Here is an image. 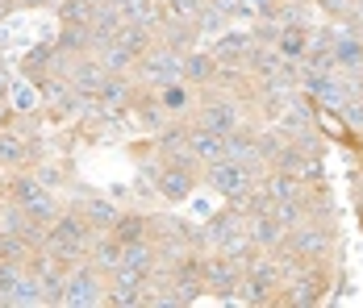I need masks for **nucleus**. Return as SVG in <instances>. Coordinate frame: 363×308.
Wrapping results in <instances>:
<instances>
[{
  "label": "nucleus",
  "instance_id": "0eeeda50",
  "mask_svg": "<svg viewBox=\"0 0 363 308\" xmlns=\"http://www.w3.org/2000/svg\"><path fill=\"white\" fill-rule=\"evenodd\" d=\"M159 196L163 200H184V196H192V171H188V163H167L163 171H159Z\"/></svg>",
  "mask_w": 363,
  "mask_h": 308
},
{
  "label": "nucleus",
  "instance_id": "4c0bfd02",
  "mask_svg": "<svg viewBox=\"0 0 363 308\" xmlns=\"http://www.w3.org/2000/svg\"><path fill=\"white\" fill-rule=\"evenodd\" d=\"M88 4H109V0H88Z\"/></svg>",
  "mask_w": 363,
  "mask_h": 308
},
{
  "label": "nucleus",
  "instance_id": "f257e3e1",
  "mask_svg": "<svg viewBox=\"0 0 363 308\" xmlns=\"http://www.w3.org/2000/svg\"><path fill=\"white\" fill-rule=\"evenodd\" d=\"M9 200L13 205H21L34 221H42V225H50L55 217H59V200H55V188H46L38 175H13L9 179Z\"/></svg>",
  "mask_w": 363,
  "mask_h": 308
},
{
  "label": "nucleus",
  "instance_id": "f8f14e48",
  "mask_svg": "<svg viewBox=\"0 0 363 308\" xmlns=\"http://www.w3.org/2000/svg\"><path fill=\"white\" fill-rule=\"evenodd\" d=\"M334 234H330V225H305V229H296L289 238V246L296 254H326Z\"/></svg>",
  "mask_w": 363,
  "mask_h": 308
},
{
  "label": "nucleus",
  "instance_id": "f3484780",
  "mask_svg": "<svg viewBox=\"0 0 363 308\" xmlns=\"http://www.w3.org/2000/svg\"><path fill=\"white\" fill-rule=\"evenodd\" d=\"M30 254H34V241L26 238V234H17V229H4V234H0V258H9V263H30Z\"/></svg>",
  "mask_w": 363,
  "mask_h": 308
},
{
  "label": "nucleus",
  "instance_id": "9b49d317",
  "mask_svg": "<svg viewBox=\"0 0 363 308\" xmlns=\"http://www.w3.org/2000/svg\"><path fill=\"white\" fill-rule=\"evenodd\" d=\"M247 238H251V246H267V250H272V246H280V241L289 238V229L276 221V212H255Z\"/></svg>",
  "mask_w": 363,
  "mask_h": 308
},
{
  "label": "nucleus",
  "instance_id": "c9c22d12",
  "mask_svg": "<svg viewBox=\"0 0 363 308\" xmlns=\"http://www.w3.org/2000/svg\"><path fill=\"white\" fill-rule=\"evenodd\" d=\"M9 88H13V79H9V75L0 71V101H9Z\"/></svg>",
  "mask_w": 363,
  "mask_h": 308
},
{
  "label": "nucleus",
  "instance_id": "72a5a7b5",
  "mask_svg": "<svg viewBox=\"0 0 363 308\" xmlns=\"http://www.w3.org/2000/svg\"><path fill=\"white\" fill-rule=\"evenodd\" d=\"M322 8H326V13H347L351 0H322Z\"/></svg>",
  "mask_w": 363,
  "mask_h": 308
},
{
  "label": "nucleus",
  "instance_id": "7ed1b4c3",
  "mask_svg": "<svg viewBox=\"0 0 363 308\" xmlns=\"http://www.w3.org/2000/svg\"><path fill=\"white\" fill-rule=\"evenodd\" d=\"M138 71H143L146 84H155V88L176 84V79H180V50H172V46H163V50H146L143 59H138Z\"/></svg>",
  "mask_w": 363,
  "mask_h": 308
},
{
  "label": "nucleus",
  "instance_id": "aec40b11",
  "mask_svg": "<svg viewBox=\"0 0 363 308\" xmlns=\"http://www.w3.org/2000/svg\"><path fill=\"white\" fill-rule=\"evenodd\" d=\"M180 75H184V79H196V84H201V79L218 75V67H213V59H209V55H201V50H188V55L180 59Z\"/></svg>",
  "mask_w": 363,
  "mask_h": 308
},
{
  "label": "nucleus",
  "instance_id": "b1692460",
  "mask_svg": "<svg viewBox=\"0 0 363 308\" xmlns=\"http://www.w3.org/2000/svg\"><path fill=\"white\" fill-rule=\"evenodd\" d=\"M309 88L318 92V101H326V104H342L347 101L342 84H334V79H326V75H309Z\"/></svg>",
  "mask_w": 363,
  "mask_h": 308
},
{
  "label": "nucleus",
  "instance_id": "2eb2a0df",
  "mask_svg": "<svg viewBox=\"0 0 363 308\" xmlns=\"http://www.w3.org/2000/svg\"><path fill=\"white\" fill-rule=\"evenodd\" d=\"M96 101H101V113H121V108L130 104V84H125L121 75H109V79L101 84Z\"/></svg>",
  "mask_w": 363,
  "mask_h": 308
},
{
  "label": "nucleus",
  "instance_id": "39448f33",
  "mask_svg": "<svg viewBox=\"0 0 363 308\" xmlns=\"http://www.w3.org/2000/svg\"><path fill=\"white\" fill-rule=\"evenodd\" d=\"M72 88L79 92V96H96L101 92V84L109 79V71H105V63L101 59H72Z\"/></svg>",
  "mask_w": 363,
  "mask_h": 308
},
{
  "label": "nucleus",
  "instance_id": "dca6fc26",
  "mask_svg": "<svg viewBox=\"0 0 363 308\" xmlns=\"http://www.w3.org/2000/svg\"><path fill=\"white\" fill-rule=\"evenodd\" d=\"M121 250H125V246H121V241L113 238H96L92 241V250H88V258H92V263H96V267H101V271H117V267H121Z\"/></svg>",
  "mask_w": 363,
  "mask_h": 308
},
{
  "label": "nucleus",
  "instance_id": "2f4dec72",
  "mask_svg": "<svg viewBox=\"0 0 363 308\" xmlns=\"http://www.w3.org/2000/svg\"><path fill=\"white\" fill-rule=\"evenodd\" d=\"M218 55H221V59H225V55H247V38H242V34L221 38V42H218Z\"/></svg>",
  "mask_w": 363,
  "mask_h": 308
},
{
  "label": "nucleus",
  "instance_id": "cd10ccee",
  "mask_svg": "<svg viewBox=\"0 0 363 308\" xmlns=\"http://www.w3.org/2000/svg\"><path fill=\"white\" fill-rule=\"evenodd\" d=\"M163 8H167L172 17H180V21H196V17L205 13L201 0H163Z\"/></svg>",
  "mask_w": 363,
  "mask_h": 308
},
{
  "label": "nucleus",
  "instance_id": "f704fd0d",
  "mask_svg": "<svg viewBox=\"0 0 363 308\" xmlns=\"http://www.w3.org/2000/svg\"><path fill=\"white\" fill-rule=\"evenodd\" d=\"M342 108H347V117H351V121H363V104H351V101H342Z\"/></svg>",
  "mask_w": 363,
  "mask_h": 308
},
{
  "label": "nucleus",
  "instance_id": "393cba45",
  "mask_svg": "<svg viewBox=\"0 0 363 308\" xmlns=\"http://www.w3.org/2000/svg\"><path fill=\"white\" fill-rule=\"evenodd\" d=\"M38 101H42V96H38L34 84H13V88H9V104H13L17 113H30V108H38Z\"/></svg>",
  "mask_w": 363,
  "mask_h": 308
},
{
  "label": "nucleus",
  "instance_id": "20e7f679",
  "mask_svg": "<svg viewBox=\"0 0 363 308\" xmlns=\"http://www.w3.org/2000/svg\"><path fill=\"white\" fill-rule=\"evenodd\" d=\"M209 183L218 188L221 196H234V192L251 188V167L225 154V159H218V163H209Z\"/></svg>",
  "mask_w": 363,
  "mask_h": 308
},
{
  "label": "nucleus",
  "instance_id": "9d476101",
  "mask_svg": "<svg viewBox=\"0 0 363 308\" xmlns=\"http://www.w3.org/2000/svg\"><path fill=\"white\" fill-rule=\"evenodd\" d=\"M188 150H192L196 163H218V159H225V134H213V130L201 125L188 137Z\"/></svg>",
  "mask_w": 363,
  "mask_h": 308
},
{
  "label": "nucleus",
  "instance_id": "a19ab883",
  "mask_svg": "<svg viewBox=\"0 0 363 308\" xmlns=\"http://www.w3.org/2000/svg\"><path fill=\"white\" fill-rule=\"evenodd\" d=\"M0 234H4V225H0Z\"/></svg>",
  "mask_w": 363,
  "mask_h": 308
},
{
  "label": "nucleus",
  "instance_id": "e433bc0d",
  "mask_svg": "<svg viewBox=\"0 0 363 308\" xmlns=\"http://www.w3.org/2000/svg\"><path fill=\"white\" fill-rule=\"evenodd\" d=\"M17 4H26V8H38V4H50V0H17Z\"/></svg>",
  "mask_w": 363,
  "mask_h": 308
},
{
  "label": "nucleus",
  "instance_id": "473e14b6",
  "mask_svg": "<svg viewBox=\"0 0 363 308\" xmlns=\"http://www.w3.org/2000/svg\"><path fill=\"white\" fill-rule=\"evenodd\" d=\"M38 179H42L46 188H63V171H59V167H38Z\"/></svg>",
  "mask_w": 363,
  "mask_h": 308
},
{
  "label": "nucleus",
  "instance_id": "f03ea898",
  "mask_svg": "<svg viewBox=\"0 0 363 308\" xmlns=\"http://www.w3.org/2000/svg\"><path fill=\"white\" fill-rule=\"evenodd\" d=\"M105 300V283H101V267H72L67 271V300L72 308H92Z\"/></svg>",
  "mask_w": 363,
  "mask_h": 308
},
{
  "label": "nucleus",
  "instance_id": "423d86ee",
  "mask_svg": "<svg viewBox=\"0 0 363 308\" xmlns=\"http://www.w3.org/2000/svg\"><path fill=\"white\" fill-rule=\"evenodd\" d=\"M238 279H242V267H238L234 254H225V258H209V263H205V283H209L213 292H221V296H234Z\"/></svg>",
  "mask_w": 363,
  "mask_h": 308
},
{
  "label": "nucleus",
  "instance_id": "a211bd4d",
  "mask_svg": "<svg viewBox=\"0 0 363 308\" xmlns=\"http://www.w3.org/2000/svg\"><path fill=\"white\" fill-rule=\"evenodd\" d=\"M9 304H46V292H42V279L26 271L21 279H17V287L9 292Z\"/></svg>",
  "mask_w": 363,
  "mask_h": 308
},
{
  "label": "nucleus",
  "instance_id": "6ab92c4d",
  "mask_svg": "<svg viewBox=\"0 0 363 308\" xmlns=\"http://www.w3.org/2000/svg\"><path fill=\"white\" fill-rule=\"evenodd\" d=\"M146 225H150V221H146V217H138V212H134V217H125V212H121V217H117V225H113L109 234L121 241V246H130V241H146Z\"/></svg>",
  "mask_w": 363,
  "mask_h": 308
},
{
  "label": "nucleus",
  "instance_id": "4468645a",
  "mask_svg": "<svg viewBox=\"0 0 363 308\" xmlns=\"http://www.w3.org/2000/svg\"><path fill=\"white\" fill-rule=\"evenodd\" d=\"M75 212H79V217H84L92 229H101V234H109L113 225H117V217H121V212H117L109 200H101V196H96V200H84Z\"/></svg>",
  "mask_w": 363,
  "mask_h": 308
},
{
  "label": "nucleus",
  "instance_id": "c85d7f7f",
  "mask_svg": "<svg viewBox=\"0 0 363 308\" xmlns=\"http://www.w3.org/2000/svg\"><path fill=\"white\" fill-rule=\"evenodd\" d=\"M163 113H167V108H163L159 96H146V101L138 104V117H143L146 125H155V130H163Z\"/></svg>",
  "mask_w": 363,
  "mask_h": 308
},
{
  "label": "nucleus",
  "instance_id": "5701e85b",
  "mask_svg": "<svg viewBox=\"0 0 363 308\" xmlns=\"http://www.w3.org/2000/svg\"><path fill=\"white\" fill-rule=\"evenodd\" d=\"M92 17H96V4H88V0H63V21L67 25H92Z\"/></svg>",
  "mask_w": 363,
  "mask_h": 308
},
{
  "label": "nucleus",
  "instance_id": "6e6552de",
  "mask_svg": "<svg viewBox=\"0 0 363 308\" xmlns=\"http://www.w3.org/2000/svg\"><path fill=\"white\" fill-rule=\"evenodd\" d=\"M121 275H130V279H146V275L155 271V246L150 241H130L125 250H121Z\"/></svg>",
  "mask_w": 363,
  "mask_h": 308
},
{
  "label": "nucleus",
  "instance_id": "58836bf2",
  "mask_svg": "<svg viewBox=\"0 0 363 308\" xmlns=\"http://www.w3.org/2000/svg\"><path fill=\"white\" fill-rule=\"evenodd\" d=\"M4 188H9V183H4V179H0V192H4Z\"/></svg>",
  "mask_w": 363,
  "mask_h": 308
},
{
  "label": "nucleus",
  "instance_id": "1a4fd4ad",
  "mask_svg": "<svg viewBox=\"0 0 363 308\" xmlns=\"http://www.w3.org/2000/svg\"><path fill=\"white\" fill-rule=\"evenodd\" d=\"M30 159H34V150H30L26 134H17V130H0V167L21 171Z\"/></svg>",
  "mask_w": 363,
  "mask_h": 308
},
{
  "label": "nucleus",
  "instance_id": "7c9ffc66",
  "mask_svg": "<svg viewBox=\"0 0 363 308\" xmlns=\"http://www.w3.org/2000/svg\"><path fill=\"white\" fill-rule=\"evenodd\" d=\"M305 42H309V38H305V30H284V34H280V50L296 59V55H305Z\"/></svg>",
  "mask_w": 363,
  "mask_h": 308
},
{
  "label": "nucleus",
  "instance_id": "a878e982",
  "mask_svg": "<svg viewBox=\"0 0 363 308\" xmlns=\"http://www.w3.org/2000/svg\"><path fill=\"white\" fill-rule=\"evenodd\" d=\"M159 101H163L167 113H180V108H188V88H184L180 79H176V84H163V88H159Z\"/></svg>",
  "mask_w": 363,
  "mask_h": 308
},
{
  "label": "nucleus",
  "instance_id": "c756f323",
  "mask_svg": "<svg viewBox=\"0 0 363 308\" xmlns=\"http://www.w3.org/2000/svg\"><path fill=\"white\" fill-rule=\"evenodd\" d=\"M359 46H355V42H351V38H334V59H338V63H347V67H359Z\"/></svg>",
  "mask_w": 363,
  "mask_h": 308
},
{
  "label": "nucleus",
  "instance_id": "4be33fe9",
  "mask_svg": "<svg viewBox=\"0 0 363 308\" xmlns=\"http://www.w3.org/2000/svg\"><path fill=\"white\" fill-rule=\"evenodd\" d=\"M267 192H272L276 200H296V196H301V175L276 171L272 179H267Z\"/></svg>",
  "mask_w": 363,
  "mask_h": 308
},
{
  "label": "nucleus",
  "instance_id": "bb28decb",
  "mask_svg": "<svg viewBox=\"0 0 363 308\" xmlns=\"http://www.w3.org/2000/svg\"><path fill=\"white\" fill-rule=\"evenodd\" d=\"M26 275L21 263H9V258H0V304H9V292L17 287V279Z\"/></svg>",
  "mask_w": 363,
  "mask_h": 308
},
{
  "label": "nucleus",
  "instance_id": "412c9836",
  "mask_svg": "<svg viewBox=\"0 0 363 308\" xmlns=\"http://www.w3.org/2000/svg\"><path fill=\"white\" fill-rule=\"evenodd\" d=\"M96 42H92V30L88 25H67L63 38H59V50H67V55H88Z\"/></svg>",
  "mask_w": 363,
  "mask_h": 308
},
{
  "label": "nucleus",
  "instance_id": "ddd939ff",
  "mask_svg": "<svg viewBox=\"0 0 363 308\" xmlns=\"http://www.w3.org/2000/svg\"><path fill=\"white\" fill-rule=\"evenodd\" d=\"M201 125H205V130H213V134H230V130H238V108H234L230 101H209V104H205Z\"/></svg>",
  "mask_w": 363,
  "mask_h": 308
},
{
  "label": "nucleus",
  "instance_id": "ea45409f",
  "mask_svg": "<svg viewBox=\"0 0 363 308\" xmlns=\"http://www.w3.org/2000/svg\"><path fill=\"white\" fill-rule=\"evenodd\" d=\"M255 4H267V0H255Z\"/></svg>",
  "mask_w": 363,
  "mask_h": 308
}]
</instances>
